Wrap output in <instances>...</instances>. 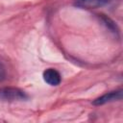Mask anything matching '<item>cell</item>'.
I'll return each mask as SVG.
<instances>
[{
	"label": "cell",
	"mask_w": 123,
	"mask_h": 123,
	"mask_svg": "<svg viewBox=\"0 0 123 123\" xmlns=\"http://www.w3.org/2000/svg\"><path fill=\"white\" fill-rule=\"evenodd\" d=\"M0 99L5 101H19L28 99V95L17 87H2L0 88Z\"/></svg>",
	"instance_id": "obj_1"
},
{
	"label": "cell",
	"mask_w": 123,
	"mask_h": 123,
	"mask_svg": "<svg viewBox=\"0 0 123 123\" xmlns=\"http://www.w3.org/2000/svg\"><path fill=\"white\" fill-rule=\"evenodd\" d=\"M122 99V90H114V91H111L109 93H106L102 96H100L99 98L95 99L93 101V105L96 106H100L109 102H112V101H116V100H121Z\"/></svg>",
	"instance_id": "obj_2"
},
{
	"label": "cell",
	"mask_w": 123,
	"mask_h": 123,
	"mask_svg": "<svg viewBox=\"0 0 123 123\" xmlns=\"http://www.w3.org/2000/svg\"><path fill=\"white\" fill-rule=\"evenodd\" d=\"M43 80L50 86H58L62 81V77L56 69L48 68L43 72Z\"/></svg>",
	"instance_id": "obj_3"
},
{
	"label": "cell",
	"mask_w": 123,
	"mask_h": 123,
	"mask_svg": "<svg viewBox=\"0 0 123 123\" xmlns=\"http://www.w3.org/2000/svg\"><path fill=\"white\" fill-rule=\"evenodd\" d=\"M109 0H74V5L82 9H95L106 5Z\"/></svg>",
	"instance_id": "obj_4"
},
{
	"label": "cell",
	"mask_w": 123,
	"mask_h": 123,
	"mask_svg": "<svg viewBox=\"0 0 123 123\" xmlns=\"http://www.w3.org/2000/svg\"><path fill=\"white\" fill-rule=\"evenodd\" d=\"M5 78V70L3 68V66L0 64V81H2Z\"/></svg>",
	"instance_id": "obj_5"
}]
</instances>
